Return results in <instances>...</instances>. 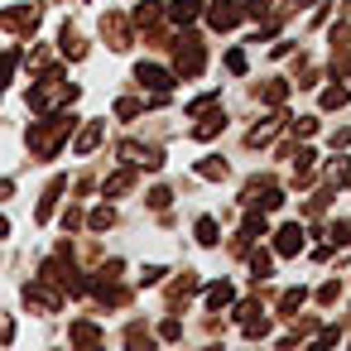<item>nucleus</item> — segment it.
I'll use <instances>...</instances> for the list:
<instances>
[{"label":"nucleus","instance_id":"nucleus-1","mask_svg":"<svg viewBox=\"0 0 351 351\" xmlns=\"http://www.w3.org/2000/svg\"><path fill=\"white\" fill-rule=\"evenodd\" d=\"M73 97H77V82H63L58 68H49L44 82L29 87V106H34V111H53V106H63V101H73Z\"/></svg>","mask_w":351,"mask_h":351},{"label":"nucleus","instance_id":"nucleus-2","mask_svg":"<svg viewBox=\"0 0 351 351\" xmlns=\"http://www.w3.org/2000/svg\"><path fill=\"white\" fill-rule=\"evenodd\" d=\"M68 130H73V116H53V121L34 125V130H29V149H34L39 159H53V154H58V145L68 140Z\"/></svg>","mask_w":351,"mask_h":351},{"label":"nucleus","instance_id":"nucleus-3","mask_svg":"<svg viewBox=\"0 0 351 351\" xmlns=\"http://www.w3.org/2000/svg\"><path fill=\"white\" fill-rule=\"evenodd\" d=\"M135 82L154 92V106H164V101H169V87H173V73L159 68V63H140V68H135Z\"/></svg>","mask_w":351,"mask_h":351},{"label":"nucleus","instance_id":"nucleus-4","mask_svg":"<svg viewBox=\"0 0 351 351\" xmlns=\"http://www.w3.org/2000/svg\"><path fill=\"white\" fill-rule=\"evenodd\" d=\"M173 53H178V77H197V73L207 68V49H202L197 39H178Z\"/></svg>","mask_w":351,"mask_h":351},{"label":"nucleus","instance_id":"nucleus-5","mask_svg":"<svg viewBox=\"0 0 351 351\" xmlns=\"http://www.w3.org/2000/svg\"><path fill=\"white\" fill-rule=\"evenodd\" d=\"M250 15V5H241V0H212V10H207V20H212V29H236L241 20Z\"/></svg>","mask_w":351,"mask_h":351},{"label":"nucleus","instance_id":"nucleus-6","mask_svg":"<svg viewBox=\"0 0 351 351\" xmlns=\"http://www.w3.org/2000/svg\"><path fill=\"white\" fill-rule=\"evenodd\" d=\"M101 34H106V44L121 53V49H130V20L125 15H101Z\"/></svg>","mask_w":351,"mask_h":351},{"label":"nucleus","instance_id":"nucleus-7","mask_svg":"<svg viewBox=\"0 0 351 351\" xmlns=\"http://www.w3.org/2000/svg\"><path fill=\"white\" fill-rule=\"evenodd\" d=\"M245 202H260V207H269V212H274V207H284V193H279L269 178H255V183L245 188Z\"/></svg>","mask_w":351,"mask_h":351},{"label":"nucleus","instance_id":"nucleus-8","mask_svg":"<svg viewBox=\"0 0 351 351\" xmlns=\"http://www.w3.org/2000/svg\"><path fill=\"white\" fill-rule=\"evenodd\" d=\"M121 154H125L130 164H140V169H159V164H164V149H149V145H125Z\"/></svg>","mask_w":351,"mask_h":351},{"label":"nucleus","instance_id":"nucleus-9","mask_svg":"<svg viewBox=\"0 0 351 351\" xmlns=\"http://www.w3.org/2000/svg\"><path fill=\"white\" fill-rule=\"evenodd\" d=\"M25 303H29V308H44V313H53L63 298H58V293H49L44 284H25Z\"/></svg>","mask_w":351,"mask_h":351},{"label":"nucleus","instance_id":"nucleus-10","mask_svg":"<svg viewBox=\"0 0 351 351\" xmlns=\"http://www.w3.org/2000/svg\"><path fill=\"white\" fill-rule=\"evenodd\" d=\"M202 5H207V0H173V5H169V20H173V25H193V20L202 15Z\"/></svg>","mask_w":351,"mask_h":351},{"label":"nucleus","instance_id":"nucleus-11","mask_svg":"<svg viewBox=\"0 0 351 351\" xmlns=\"http://www.w3.org/2000/svg\"><path fill=\"white\" fill-rule=\"evenodd\" d=\"M221 125H226V116L207 106V116H202V121L193 125V140H212V135H221Z\"/></svg>","mask_w":351,"mask_h":351},{"label":"nucleus","instance_id":"nucleus-12","mask_svg":"<svg viewBox=\"0 0 351 351\" xmlns=\"http://www.w3.org/2000/svg\"><path fill=\"white\" fill-rule=\"evenodd\" d=\"M274 245H279V255H298L303 250V226H279Z\"/></svg>","mask_w":351,"mask_h":351},{"label":"nucleus","instance_id":"nucleus-13","mask_svg":"<svg viewBox=\"0 0 351 351\" xmlns=\"http://www.w3.org/2000/svg\"><path fill=\"white\" fill-rule=\"evenodd\" d=\"M284 121H289V116L279 111V116H269V121H260V125H255V130H250L245 140H250V145H265V140H274V135H279V125H284Z\"/></svg>","mask_w":351,"mask_h":351},{"label":"nucleus","instance_id":"nucleus-14","mask_svg":"<svg viewBox=\"0 0 351 351\" xmlns=\"http://www.w3.org/2000/svg\"><path fill=\"white\" fill-rule=\"evenodd\" d=\"M101 130H106L101 121H87V125H82V135H77V154H92V149L101 145Z\"/></svg>","mask_w":351,"mask_h":351},{"label":"nucleus","instance_id":"nucleus-15","mask_svg":"<svg viewBox=\"0 0 351 351\" xmlns=\"http://www.w3.org/2000/svg\"><path fill=\"white\" fill-rule=\"evenodd\" d=\"M63 188H68V178H53V183H49V193L39 197V212H34L39 221H49V217H53V202H58V193H63Z\"/></svg>","mask_w":351,"mask_h":351},{"label":"nucleus","instance_id":"nucleus-16","mask_svg":"<svg viewBox=\"0 0 351 351\" xmlns=\"http://www.w3.org/2000/svg\"><path fill=\"white\" fill-rule=\"evenodd\" d=\"M63 53H68V58H87V44H82L77 25H63Z\"/></svg>","mask_w":351,"mask_h":351},{"label":"nucleus","instance_id":"nucleus-17","mask_svg":"<svg viewBox=\"0 0 351 351\" xmlns=\"http://www.w3.org/2000/svg\"><path fill=\"white\" fill-rule=\"evenodd\" d=\"M231 298H236V289H231V284H226V279H221V284H212V289H207V308H226V303H231Z\"/></svg>","mask_w":351,"mask_h":351},{"label":"nucleus","instance_id":"nucleus-18","mask_svg":"<svg viewBox=\"0 0 351 351\" xmlns=\"http://www.w3.org/2000/svg\"><path fill=\"white\" fill-rule=\"evenodd\" d=\"M130 183H135V173H130V169H121V173H111V178H106V197H116V193H125Z\"/></svg>","mask_w":351,"mask_h":351},{"label":"nucleus","instance_id":"nucleus-19","mask_svg":"<svg viewBox=\"0 0 351 351\" xmlns=\"http://www.w3.org/2000/svg\"><path fill=\"white\" fill-rule=\"evenodd\" d=\"M87 221H92V231H111V226H116V207H97Z\"/></svg>","mask_w":351,"mask_h":351},{"label":"nucleus","instance_id":"nucleus-20","mask_svg":"<svg viewBox=\"0 0 351 351\" xmlns=\"http://www.w3.org/2000/svg\"><path fill=\"white\" fill-rule=\"evenodd\" d=\"M197 173L217 183V178H226V164H221V159H202V164H197Z\"/></svg>","mask_w":351,"mask_h":351},{"label":"nucleus","instance_id":"nucleus-21","mask_svg":"<svg viewBox=\"0 0 351 351\" xmlns=\"http://www.w3.org/2000/svg\"><path fill=\"white\" fill-rule=\"evenodd\" d=\"M197 241L202 245H217V221L212 217H197Z\"/></svg>","mask_w":351,"mask_h":351},{"label":"nucleus","instance_id":"nucleus-22","mask_svg":"<svg viewBox=\"0 0 351 351\" xmlns=\"http://www.w3.org/2000/svg\"><path fill=\"white\" fill-rule=\"evenodd\" d=\"M73 341H87V346H92V341H101V332H97L92 322H73Z\"/></svg>","mask_w":351,"mask_h":351},{"label":"nucleus","instance_id":"nucleus-23","mask_svg":"<svg viewBox=\"0 0 351 351\" xmlns=\"http://www.w3.org/2000/svg\"><path fill=\"white\" fill-rule=\"evenodd\" d=\"M15 63H20V53H15V49H10L5 58H0V92L10 87V73H15Z\"/></svg>","mask_w":351,"mask_h":351},{"label":"nucleus","instance_id":"nucleus-24","mask_svg":"<svg viewBox=\"0 0 351 351\" xmlns=\"http://www.w3.org/2000/svg\"><path fill=\"white\" fill-rule=\"evenodd\" d=\"M250 15H255V20H265V25H269V20H279V15H274V0H250Z\"/></svg>","mask_w":351,"mask_h":351},{"label":"nucleus","instance_id":"nucleus-25","mask_svg":"<svg viewBox=\"0 0 351 351\" xmlns=\"http://www.w3.org/2000/svg\"><path fill=\"white\" fill-rule=\"evenodd\" d=\"M322 106H327V111L346 106V87H327V92H322Z\"/></svg>","mask_w":351,"mask_h":351},{"label":"nucleus","instance_id":"nucleus-26","mask_svg":"<svg viewBox=\"0 0 351 351\" xmlns=\"http://www.w3.org/2000/svg\"><path fill=\"white\" fill-rule=\"evenodd\" d=\"M298 303H303V289H289V293L279 298V313H284V317H293V308H298Z\"/></svg>","mask_w":351,"mask_h":351},{"label":"nucleus","instance_id":"nucleus-27","mask_svg":"<svg viewBox=\"0 0 351 351\" xmlns=\"http://www.w3.org/2000/svg\"><path fill=\"white\" fill-rule=\"evenodd\" d=\"M250 269H255V279H265L269 274V250H255L250 255Z\"/></svg>","mask_w":351,"mask_h":351},{"label":"nucleus","instance_id":"nucleus-28","mask_svg":"<svg viewBox=\"0 0 351 351\" xmlns=\"http://www.w3.org/2000/svg\"><path fill=\"white\" fill-rule=\"evenodd\" d=\"M164 274H169V269H164V265H145V269H140V284H145V289H149V284H159V279H164Z\"/></svg>","mask_w":351,"mask_h":351},{"label":"nucleus","instance_id":"nucleus-29","mask_svg":"<svg viewBox=\"0 0 351 351\" xmlns=\"http://www.w3.org/2000/svg\"><path fill=\"white\" fill-rule=\"evenodd\" d=\"M116 116H125V121L140 116V101H135V97H121V101H116Z\"/></svg>","mask_w":351,"mask_h":351},{"label":"nucleus","instance_id":"nucleus-30","mask_svg":"<svg viewBox=\"0 0 351 351\" xmlns=\"http://www.w3.org/2000/svg\"><path fill=\"white\" fill-rule=\"evenodd\" d=\"M293 135H298V140H308V135H317V121H313V116H303V121H293Z\"/></svg>","mask_w":351,"mask_h":351},{"label":"nucleus","instance_id":"nucleus-31","mask_svg":"<svg viewBox=\"0 0 351 351\" xmlns=\"http://www.w3.org/2000/svg\"><path fill=\"white\" fill-rule=\"evenodd\" d=\"M337 293H341V279H332V284H322V289H317V303H337Z\"/></svg>","mask_w":351,"mask_h":351},{"label":"nucleus","instance_id":"nucleus-32","mask_svg":"<svg viewBox=\"0 0 351 351\" xmlns=\"http://www.w3.org/2000/svg\"><path fill=\"white\" fill-rule=\"evenodd\" d=\"M226 73H245V53H241V49L226 53Z\"/></svg>","mask_w":351,"mask_h":351},{"label":"nucleus","instance_id":"nucleus-33","mask_svg":"<svg viewBox=\"0 0 351 351\" xmlns=\"http://www.w3.org/2000/svg\"><path fill=\"white\" fill-rule=\"evenodd\" d=\"M169 202H173V193H169V188H154V193H149V207H159V212H164Z\"/></svg>","mask_w":351,"mask_h":351},{"label":"nucleus","instance_id":"nucleus-34","mask_svg":"<svg viewBox=\"0 0 351 351\" xmlns=\"http://www.w3.org/2000/svg\"><path fill=\"white\" fill-rule=\"evenodd\" d=\"M265 332H269L265 317H245V337H265Z\"/></svg>","mask_w":351,"mask_h":351},{"label":"nucleus","instance_id":"nucleus-35","mask_svg":"<svg viewBox=\"0 0 351 351\" xmlns=\"http://www.w3.org/2000/svg\"><path fill=\"white\" fill-rule=\"evenodd\" d=\"M284 92H289V87H284V82H269V87H265V92H260V97H265V101H284Z\"/></svg>","mask_w":351,"mask_h":351},{"label":"nucleus","instance_id":"nucleus-36","mask_svg":"<svg viewBox=\"0 0 351 351\" xmlns=\"http://www.w3.org/2000/svg\"><path fill=\"white\" fill-rule=\"evenodd\" d=\"M178 332H183V327H178V322H173V317H169V322H164V327H159V337H164V341H178Z\"/></svg>","mask_w":351,"mask_h":351},{"label":"nucleus","instance_id":"nucleus-37","mask_svg":"<svg viewBox=\"0 0 351 351\" xmlns=\"http://www.w3.org/2000/svg\"><path fill=\"white\" fill-rule=\"evenodd\" d=\"M63 226H68V231H77V226H82V212H77V207H68V217H63Z\"/></svg>","mask_w":351,"mask_h":351},{"label":"nucleus","instance_id":"nucleus-38","mask_svg":"<svg viewBox=\"0 0 351 351\" xmlns=\"http://www.w3.org/2000/svg\"><path fill=\"white\" fill-rule=\"evenodd\" d=\"M10 193H15V183H10V178H0V197H10Z\"/></svg>","mask_w":351,"mask_h":351},{"label":"nucleus","instance_id":"nucleus-39","mask_svg":"<svg viewBox=\"0 0 351 351\" xmlns=\"http://www.w3.org/2000/svg\"><path fill=\"white\" fill-rule=\"evenodd\" d=\"M0 236H10V221H5V217H0Z\"/></svg>","mask_w":351,"mask_h":351}]
</instances>
